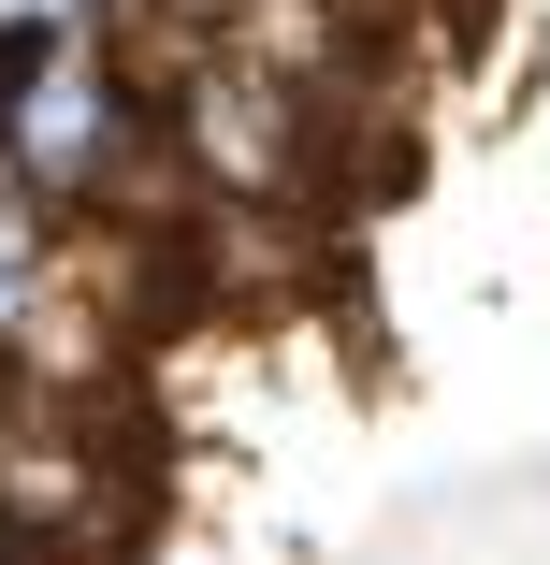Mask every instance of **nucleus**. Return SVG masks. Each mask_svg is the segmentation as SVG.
Masks as SVG:
<instances>
[{"label":"nucleus","mask_w":550,"mask_h":565,"mask_svg":"<svg viewBox=\"0 0 550 565\" xmlns=\"http://www.w3.org/2000/svg\"><path fill=\"white\" fill-rule=\"evenodd\" d=\"M44 276H58V217H44L15 174H0V333H15V305H30Z\"/></svg>","instance_id":"nucleus-2"},{"label":"nucleus","mask_w":550,"mask_h":565,"mask_svg":"<svg viewBox=\"0 0 550 565\" xmlns=\"http://www.w3.org/2000/svg\"><path fill=\"white\" fill-rule=\"evenodd\" d=\"M160 465L131 392H58L0 363V565H145Z\"/></svg>","instance_id":"nucleus-1"}]
</instances>
